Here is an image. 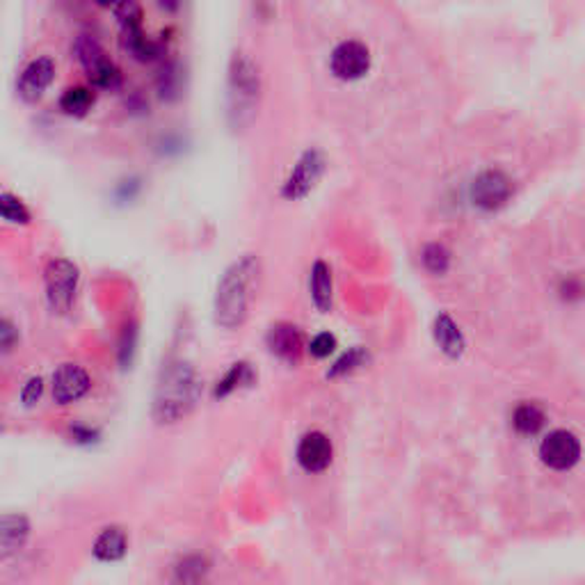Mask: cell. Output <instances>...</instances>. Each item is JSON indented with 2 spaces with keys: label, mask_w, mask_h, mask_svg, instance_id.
<instances>
[{
  "label": "cell",
  "mask_w": 585,
  "mask_h": 585,
  "mask_svg": "<svg viewBox=\"0 0 585 585\" xmlns=\"http://www.w3.org/2000/svg\"><path fill=\"white\" fill-rule=\"evenodd\" d=\"M202 400V378L186 359H170L158 375L152 416L158 425L179 423Z\"/></svg>",
  "instance_id": "cell-1"
},
{
  "label": "cell",
  "mask_w": 585,
  "mask_h": 585,
  "mask_svg": "<svg viewBox=\"0 0 585 585\" xmlns=\"http://www.w3.org/2000/svg\"><path fill=\"white\" fill-rule=\"evenodd\" d=\"M257 282L258 258L254 254H245L224 270L213 302V316L220 327L236 329L248 320L249 307L257 295Z\"/></svg>",
  "instance_id": "cell-2"
},
{
  "label": "cell",
  "mask_w": 585,
  "mask_h": 585,
  "mask_svg": "<svg viewBox=\"0 0 585 585\" xmlns=\"http://www.w3.org/2000/svg\"><path fill=\"white\" fill-rule=\"evenodd\" d=\"M76 51L78 62H81L83 71L87 74V81L92 83V87L96 90L115 92L121 87V71L115 62L110 60V56L106 53L99 41L90 35H81L76 39Z\"/></svg>",
  "instance_id": "cell-3"
},
{
  "label": "cell",
  "mask_w": 585,
  "mask_h": 585,
  "mask_svg": "<svg viewBox=\"0 0 585 585\" xmlns=\"http://www.w3.org/2000/svg\"><path fill=\"white\" fill-rule=\"evenodd\" d=\"M78 282H81V273L78 267L69 261V258H53L48 261L44 270V288H46V302L53 313L71 311L74 300H76Z\"/></svg>",
  "instance_id": "cell-4"
},
{
  "label": "cell",
  "mask_w": 585,
  "mask_h": 585,
  "mask_svg": "<svg viewBox=\"0 0 585 585\" xmlns=\"http://www.w3.org/2000/svg\"><path fill=\"white\" fill-rule=\"evenodd\" d=\"M329 69L338 81H359L371 69L369 46L357 39H345L329 56Z\"/></svg>",
  "instance_id": "cell-5"
},
{
  "label": "cell",
  "mask_w": 585,
  "mask_h": 585,
  "mask_svg": "<svg viewBox=\"0 0 585 585\" xmlns=\"http://www.w3.org/2000/svg\"><path fill=\"white\" fill-rule=\"evenodd\" d=\"M540 458L549 469L570 471L581 459V441L570 430H554L540 444Z\"/></svg>",
  "instance_id": "cell-6"
},
{
  "label": "cell",
  "mask_w": 585,
  "mask_h": 585,
  "mask_svg": "<svg viewBox=\"0 0 585 585\" xmlns=\"http://www.w3.org/2000/svg\"><path fill=\"white\" fill-rule=\"evenodd\" d=\"M325 172V158L323 153L316 149H309L302 153V158L298 161V165L292 167L291 177L286 179L282 188V195L286 199H302L307 197L309 192L313 190V186L320 181Z\"/></svg>",
  "instance_id": "cell-7"
},
{
  "label": "cell",
  "mask_w": 585,
  "mask_h": 585,
  "mask_svg": "<svg viewBox=\"0 0 585 585\" xmlns=\"http://www.w3.org/2000/svg\"><path fill=\"white\" fill-rule=\"evenodd\" d=\"M229 87H231L233 112H242L257 101L261 83H258L257 66H254V62L249 57H233L231 69H229Z\"/></svg>",
  "instance_id": "cell-8"
},
{
  "label": "cell",
  "mask_w": 585,
  "mask_h": 585,
  "mask_svg": "<svg viewBox=\"0 0 585 585\" xmlns=\"http://www.w3.org/2000/svg\"><path fill=\"white\" fill-rule=\"evenodd\" d=\"M53 78H56V62L48 56L35 57L28 62L21 71L19 83H16V92H19L21 101L37 103L41 96L46 94V90L51 87Z\"/></svg>",
  "instance_id": "cell-9"
},
{
  "label": "cell",
  "mask_w": 585,
  "mask_h": 585,
  "mask_svg": "<svg viewBox=\"0 0 585 585\" xmlns=\"http://www.w3.org/2000/svg\"><path fill=\"white\" fill-rule=\"evenodd\" d=\"M512 195V181L501 170H487L480 174L471 188V199L483 211H496L505 206Z\"/></svg>",
  "instance_id": "cell-10"
},
{
  "label": "cell",
  "mask_w": 585,
  "mask_h": 585,
  "mask_svg": "<svg viewBox=\"0 0 585 585\" xmlns=\"http://www.w3.org/2000/svg\"><path fill=\"white\" fill-rule=\"evenodd\" d=\"M92 389V378L78 363H62L53 373V400L57 405H71L85 398Z\"/></svg>",
  "instance_id": "cell-11"
},
{
  "label": "cell",
  "mask_w": 585,
  "mask_h": 585,
  "mask_svg": "<svg viewBox=\"0 0 585 585\" xmlns=\"http://www.w3.org/2000/svg\"><path fill=\"white\" fill-rule=\"evenodd\" d=\"M332 441L323 432L304 434L298 446V465L309 474H320L332 465Z\"/></svg>",
  "instance_id": "cell-12"
},
{
  "label": "cell",
  "mask_w": 585,
  "mask_h": 585,
  "mask_svg": "<svg viewBox=\"0 0 585 585\" xmlns=\"http://www.w3.org/2000/svg\"><path fill=\"white\" fill-rule=\"evenodd\" d=\"M266 344H267V350H270L275 357L291 363V366L292 363H298L300 357H302V348H304L302 334H300V329L295 327V325H288V323L273 325V327L267 329Z\"/></svg>",
  "instance_id": "cell-13"
},
{
  "label": "cell",
  "mask_w": 585,
  "mask_h": 585,
  "mask_svg": "<svg viewBox=\"0 0 585 585\" xmlns=\"http://www.w3.org/2000/svg\"><path fill=\"white\" fill-rule=\"evenodd\" d=\"M31 540V521L23 515H0V560L19 554Z\"/></svg>",
  "instance_id": "cell-14"
},
{
  "label": "cell",
  "mask_w": 585,
  "mask_h": 585,
  "mask_svg": "<svg viewBox=\"0 0 585 585\" xmlns=\"http://www.w3.org/2000/svg\"><path fill=\"white\" fill-rule=\"evenodd\" d=\"M434 341L441 348V353L450 359H459L465 354V336L459 332V327L455 325V320L450 319L449 313H439L437 319H434Z\"/></svg>",
  "instance_id": "cell-15"
},
{
  "label": "cell",
  "mask_w": 585,
  "mask_h": 585,
  "mask_svg": "<svg viewBox=\"0 0 585 585\" xmlns=\"http://www.w3.org/2000/svg\"><path fill=\"white\" fill-rule=\"evenodd\" d=\"M121 46L137 62H153L161 56V46L144 35L142 26L121 28Z\"/></svg>",
  "instance_id": "cell-16"
},
{
  "label": "cell",
  "mask_w": 585,
  "mask_h": 585,
  "mask_svg": "<svg viewBox=\"0 0 585 585\" xmlns=\"http://www.w3.org/2000/svg\"><path fill=\"white\" fill-rule=\"evenodd\" d=\"M127 551H128V537L119 526L103 528V533L96 537L94 546H92L94 558L103 560V563H117V560H121L124 555H127Z\"/></svg>",
  "instance_id": "cell-17"
},
{
  "label": "cell",
  "mask_w": 585,
  "mask_h": 585,
  "mask_svg": "<svg viewBox=\"0 0 585 585\" xmlns=\"http://www.w3.org/2000/svg\"><path fill=\"white\" fill-rule=\"evenodd\" d=\"M311 298L323 313L332 311V270L325 261H316L311 267Z\"/></svg>",
  "instance_id": "cell-18"
},
{
  "label": "cell",
  "mask_w": 585,
  "mask_h": 585,
  "mask_svg": "<svg viewBox=\"0 0 585 585\" xmlns=\"http://www.w3.org/2000/svg\"><path fill=\"white\" fill-rule=\"evenodd\" d=\"M254 380H257V375H254L252 366H249L248 362H238L233 363L231 369L224 373V378L215 384L213 396H215V398H227V396H231L236 389L249 387Z\"/></svg>",
  "instance_id": "cell-19"
},
{
  "label": "cell",
  "mask_w": 585,
  "mask_h": 585,
  "mask_svg": "<svg viewBox=\"0 0 585 585\" xmlns=\"http://www.w3.org/2000/svg\"><path fill=\"white\" fill-rule=\"evenodd\" d=\"M94 99L96 96L90 87H69V90H65V94L60 96V110L65 112L66 117L81 119V117H85L87 112L92 110Z\"/></svg>",
  "instance_id": "cell-20"
},
{
  "label": "cell",
  "mask_w": 585,
  "mask_h": 585,
  "mask_svg": "<svg viewBox=\"0 0 585 585\" xmlns=\"http://www.w3.org/2000/svg\"><path fill=\"white\" fill-rule=\"evenodd\" d=\"M545 412L535 403L520 405V407L515 409V414H512V425H515L517 432L526 434V437L540 432V430L545 428Z\"/></svg>",
  "instance_id": "cell-21"
},
{
  "label": "cell",
  "mask_w": 585,
  "mask_h": 585,
  "mask_svg": "<svg viewBox=\"0 0 585 585\" xmlns=\"http://www.w3.org/2000/svg\"><path fill=\"white\" fill-rule=\"evenodd\" d=\"M0 220L16 224V227H19V224L21 227H26V224H31L32 213L31 208L23 204V199L12 195V192H3V195H0Z\"/></svg>",
  "instance_id": "cell-22"
},
{
  "label": "cell",
  "mask_w": 585,
  "mask_h": 585,
  "mask_svg": "<svg viewBox=\"0 0 585 585\" xmlns=\"http://www.w3.org/2000/svg\"><path fill=\"white\" fill-rule=\"evenodd\" d=\"M206 572H208L206 558H202V555H188V558H183L177 565V574H174V579L183 581V583H197V581H202L204 576H206Z\"/></svg>",
  "instance_id": "cell-23"
},
{
  "label": "cell",
  "mask_w": 585,
  "mask_h": 585,
  "mask_svg": "<svg viewBox=\"0 0 585 585\" xmlns=\"http://www.w3.org/2000/svg\"><path fill=\"white\" fill-rule=\"evenodd\" d=\"M421 258H423V266L428 267L432 275H444L450 266V252L444 245H439V242L425 245Z\"/></svg>",
  "instance_id": "cell-24"
},
{
  "label": "cell",
  "mask_w": 585,
  "mask_h": 585,
  "mask_svg": "<svg viewBox=\"0 0 585 585\" xmlns=\"http://www.w3.org/2000/svg\"><path fill=\"white\" fill-rule=\"evenodd\" d=\"M369 362V353L363 348H353L348 350V353L344 354V357L338 359L336 363L332 366V371L327 373V378H338V375H345V373H353V371H357L359 366H363V363Z\"/></svg>",
  "instance_id": "cell-25"
},
{
  "label": "cell",
  "mask_w": 585,
  "mask_h": 585,
  "mask_svg": "<svg viewBox=\"0 0 585 585\" xmlns=\"http://www.w3.org/2000/svg\"><path fill=\"white\" fill-rule=\"evenodd\" d=\"M137 345V327L135 325H127L124 327V334H121V344H119V362L124 369H128L133 362V354H135Z\"/></svg>",
  "instance_id": "cell-26"
},
{
  "label": "cell",
  "mask_w": 585,
  "mask_h": 585,
  "mask_svg": "<svg viewBox=\"0 0 585 585\" xmlns=\"http://www.w3.org/2000/svg\"><path fill=\"white\" fill-rule=\"evenodd\" d=\"M158 90L167 99H174L179 94V71L177 65H165L158 76Z\"/></svg>",
  "instance_id": "cell-27"
},
{
  "label": "cell",
  "mask_w": 585,
  "mask_h": 585,
  "mask_svg": "<svg viewBox=\"0 0 585 585\" xmlns=\"http://www.w3.org/2000/svg\"><path fill=\"white\" fill-rule=\"evenodd\" d=\"M41 396H44V380H41L39 375L28 380V382L23 384V389H21V403L26 405V407H35L41 400Z\"/></svg>",
  "instance_id": "cell-28"
},
{
  "label": "cell",
  "mask_w": 585,
  "mask_h": 585,
  "mask_svg": "<svg viewBox=\"0 0 585 585\" xmlns=\"http://www.w3.org/2000/svg\"><path fill=\"white\" fill-rule=\"evenodd\" d=\"M19 344V329L7 319H0V353H10Z\"/></svg>",
  "instance_id": "cell-29"
},
{
  "label": "cell",
  "mask_w": 585,
  "mask_h": 585,
  "mask_svg": "<svg viewBox=\"0 0 585 585\" xmlns=\"http://www.w3.org/2000/svg\"><path fill=\"white\" fill-rule=\"evenodd\" d=\"M334 348H336V338H334L329 332H323L313 338L311 345H309V353H311L313 357L323 359V357H329V354L334 353Z\"/></svg>",
  "instance_id": "cell-30"
},
{
  "label": "cell",
  "mask_w": 585,
  "mask_h": 585,
  "mask_svg": "<svg viewBox=\"0 0 585 585\" xmlns=\"http://www.w3.org/2000/svg\"><path fill=\"white\" fill-rule=\"evenodd\" d=\"M71 439L76 441V444H83V446H90L94 444V441H99V432H96L94 428H87V425H71Z\"/></svg>",
  "instance_id": "cell-31"
},
{
  "label": "cell",
  "mask_w": 585,
  "mask_h": 585,
  "mask_svg": "<svg viewBox=\"0 0 585 585\" xmlns=\"http://www.w3.org/2000/svg\"><path fill=\"white\" fill-rule=\"evenodd\" d=\"M158 3H161L162 10L167 12H177L179 5H181V0H158Z\"/></svg>",
  "instance_id": "cell-32"
},
{
  "label": "cell",
  "mask_w": 585,
  "mask_h": 585,
  "mask_svg": "<svg viewBox=\"0 0 585 585\" xmlns=\"http://www.w3.org/2000/svg\"><path fill=\"white\" fill-rule=\"evenodd\" d=\"M96 3H99V5H103V7H112V10H117V7H119L124 0H96Z\"/></svg>",
  "instance_id": "cell-33"
},
{
  "label": "cell",
  "mask_w": 585,
  "mask_h": 585,
  "mask_svg": "<svg viewBox=\"0 0 585 585\" xmlns=\"http://www.w3.org/2000/svg\"><path fill=\"white\" fill-rule=\"evenodd\" d=\"M5 432V421H3V416H0V434Z\"/></svg>",
  "instance_id": "cell-34"
}]
</instances>
